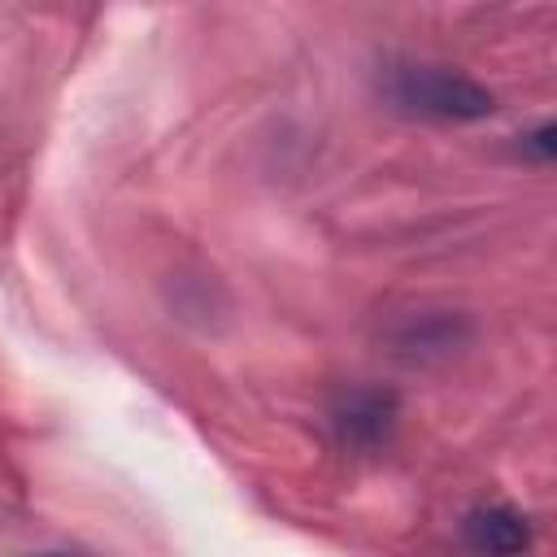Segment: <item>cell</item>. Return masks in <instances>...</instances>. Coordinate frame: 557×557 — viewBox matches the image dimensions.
I'll return each instance as SVG.
<instances>
[{
	"label": "cell",
	"instance_id": "obj_1",
	"mask_svg": "<svg viewBox=\"0 0 557 557\" xmlns=\"http://www.w3.org/2000/svg\"><path fill=\"white\" fill-rule=\"evenodd\" d=\"M387 100L413 117L435 122H479L496 109L483 83L448 65H396L387 74Z\"/></svg>",
	"mask_w": 557,
	"mask_h": 557
},
{
	"label": "cell",
	"instance_id": "obj_2",
	"mask_svg": "<svg viewBox=\"0 0 557 557\" xmlns=\"http://www.w3.org/2000/svg\"><path fill=\"white\" fill-rule=\"evenodd\" d=\"M392 413H396V400L387 392H348L339 400V409H335L339 440L357 444V448H370V444H379L387 435Z\"/></svg>",
	"mask_w": 557,
	"mask_h": 557
},
{
	"label": "cell",
	"instance_id": "obj_3",
	"mask_svg": "<svg viewBox=\"0 0 557 557\" xmlns=\"http://www.w3.org/2000/svg\"><path fill=\"white\" fill-rule=\"evenodd\" d=\"M461 535L470 548L479 553H522L531 544V527L522 513L505 509V505H487V509H470L461 522Z\"/></svg>",
	"mask_w": 557,
	"mask_h": 557
},
{
	"label": "cell",
	"instance_id": "obj_4",
	"mask_svg": "<svg viewBox=\"0 0 557 557\" xmlns=\"http://www.w3.org/2000/svg\"><path fill=\"white\" fill-rule=\"evenodd\" d=\"M527 148H531L540 161H548V157H553V126H540V131L527 139Z\"/></svg>",
	"mask_w": 557,
	"mask_h": 557
}]
</instances>
